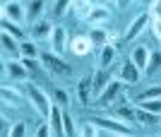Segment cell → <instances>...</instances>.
<instances>
[{
    "mask_svg": "<svg viewBox=\"0 0 161 137\" xmlns=\"http://www.w3.org/2000/svg\"><path fill=\"white\" fill-rule=\"evenodd\" d=\"M24 94L29 96V101L34 103V108L39 111V116H43V118H51V108H53V103H51L48 94H46L43 89H41L39 84L29 82V84H27V91H24Z\"/></svg>",
    "mask_w": 161,
    "mask_h": 137,
    "instance_id": "cell-1",
    "label": "cell"
},
{
    "mask_svg": "<svg viewBox=\"0 0 161 137\" xmlns=\"http://www.w3.org/2000/svg\"><path fill=\"white\" fill-rule=\"evenodd\" d=\"M39 60H41V65H43L51 75H55V77H67V75H70V65H67L55 51H51V53L43 51V53L39 55Z\"/></svg>",
    "mask_w": 161,
    "mask_h": 137,
    "instance_id": "cell-2",
    "label": "cell"
},
{
    "mask_svg": "<svg viewBox=\"0 0 161 137\" xmlns=\"http://www.w3.org/2000/svg\"><path fill=\"white\" fill-rule=\"evenodd\" d=\"M96 125H99L101 130H106L108 135H130V123H123V120H118V118H103V116H94L92 118Z\"/></svg>",
    "mask_w": 161,
    "mask_h": 137,
    "instance_id": "cell-3",
    "label": "cell"
},
{
    "mask_svg": "<svg viewBox=\"0 0 161 137\" xmlns=\"http://www.w3.org/2000/svg\"><path fill=\"white\" fill-rule=\"evenodd\" d=\"M149 24H152V12H149V10H142V12L132 19V24L128 27V31H125V43L135 41V39H137V36H140Z\"/></svg>",
    "mask_w": 161,
    "mask_h": 137,
    "instance_id": "cell-4",
    "label": "cell"
},
{
    "mask_svg": "<svg viewBox=\"0 0 161 137\" xmlns=\"http://www.w3.org/2000/svg\"><path fill=\"white\" fill-rule=\"evenodd\" d=\"M120 89H123V79H111V82L103 87V91L99 94V106H111V103L118 99V94H120Z\"/></svg>",
    "mask_w": 161,
    "mask_h": 137,
    "instance_id": "cell-5",
    "label": "cell"
},
{
    "mask_svg": "<svg viewBox=\"0 0 161 137\" xmlns=\"http://www.w3.org/2000/svg\"><path fill=\"white\" fill-rule=\"evenodd\" d=\"M51 48H53L58 55H63L67 51V31H65V27H60V24H55L53 27V34H51Z\"/></svg>",
    "mask_w": 161,
    "mask_h": 137,
    "instance_id": "cell-6",
    "label": "cell"
},
{
    "mask_svg": "<svg viewBox=\"0 0 161 137\" xmlns=\"http://www.w3.org/2000/svg\"><path fill=\"white\" fill-rule=\"evenodd\" d=\"M111 19V10H108L106 5H94V10L87 14V24H92V27H106V22Z\"/></svg>",
    "mask_w": 161,
    "mask_h": 137,
    "instance_id": "cell-7",
    "label": "cell"
},
{
    "mask_svg": "<svg viewBox=\"0 0 161 137\" xmlns=\"http://www.w3.org/2000/svg\"><path fill=\"white\" fill-rule=\"evenodd\" d=\"M0 43H3V58L5 60H12L14 55H19V41L14 36H10L7 31L0 34Z\"/></svg>",
    "mask_w": 161,
    "mask_h": 137,
    "instance_id": "cell-8",
    "label": "cell"
},
{
    "mask_svg": "<svg viewBox=\"0 0 161 137\" xmlns=\"http://www.w3.org/2000/svg\"><path fill=\"white\" fill-rule=\"evenodd\" d=\"M3 17H5V19L17 22V24L27 22V12H24V10H22V5H19V3H14V0L3 5Z\"/></svg>",
    "mask_w": 161,
    "mask_h": 137,
    "instance_id": "cell-9",
    "label": "cell"
},
{
    "mask_svg": "<svg viewBox=\"0 0 161 137\" xmlns=\"http://www.w3.org/2000/svg\"><path fill=\"white\" fill-rule=\"evenodd\" d=\"M3 70H5L7 75L12 77V79H27V72H29L27 65H24L22 60H14V58H12V60H5V63H3Z\"/></svg>",
    "mask_w": 161,
    "mask_h": 137,
    "instance_id": "cell-10",
    "label": "cell"
},
{
    "mask_svg": "<svg viewBox=\"0 0 161 137\" xmlns=\"http://www.w3.org/2000/svg\"><path fill=\"white\" fill-rule=\"evenodd\" d=\"M140 72H142V70L137 68L132 60H125V63H123V68H120V79L125 84H137V82H140Z\"/></svg>",
    "mask_w": 161,
    "mask_h": 137,
    "instance_id": "cell-11",
    "label": "cell"
},
{
    "mask_svg": "<svg viewBox=\"0 0 161 137\" xmlns=\"http://www.w3.org/2000/svg\"><path fill=\"white\" fill-rule=\"evenodd\" d=\"M92 94H94V84H92V77H84L77 84V96H80L82 106H89L92 103Z\"/></svg>",
    "mask_w": 161,
    "mask_h": 137,
    "instance_id": "cell-12",
    "label": "cell"
},
{
    "mask_svg": "<svg viewBox=\"0 0 161 137\" xmlns=\"http://www.w3.org/2000/svg\"><path fill=\"white\" fill-rule=\"evenodd\" d=\"M92 39L89 36H75L72 41H70V51H72L75 55H87L89 51H92Z\"/></svg>",
    "mask_w": 161,
    "mask_h": 137,
    "instance_id": "cell-13",
    "label": "cell"
},
{
    "mask_svg": "<svg viewBox=\"0 0 161 137\" xmlns=\"http://www.w3.org/2000/svg\"><path fill=\"white\" fill-rule=\"evenodd\" d=\"M149 55H152V51H149L147 46H135L132 53H130V60H132L140 70H144V68H147V63H149Z\"/></svg>",
    "mask_w": 161,
    "mask_h": 137,
    "instance_id": "cell-14",
    "label": "cell"
},
{
    "mask_svg": "<svg viewBox=\"0 0 161 137\" xmlns=\"http://www.w3.org/2000/svg\"><path fill=\"white\" fill-rule=\"evenodd\" d=\"M115 63V46L113 43H106V46H101V53H99V68H111Z\"/></svg>",
    "mask_w": 161,
    "mask_h": 137,
    "instance_id": "cell-15",
    "label": "cell"
},
{
    "mask_svg": "<svg viewBox=\"0 0 161 137\" xmlns=\"http://www.w3.org/2000/svg\"><path fill=\"white\" fill-rule=\"evenodd\" d=\"M0 94H3V103H10V106H22V103H24V96H22L17 89L7 87V84H3Z\"/></svg>",
    "mask_w": 161,
    "mask_h": 137,
    "instance_id": "cell-16",
    "label": "cell"
},
{
    "mask_svg": "<svg viewBox=\"0 0 161 137\" xmlns=\"http://www.w3.org/2000/svg\"><path fill=\"white\" fill-rule=\"evenodd\" d=\"M51 128H53V135H65V128H63V108H60V103H53V108H51Z\"/></svg>",
    "mask_w": 161,
    "mask_h": 137,
    "instance_id": "cell-17",
    "label": "cell"
},
{
    "mask_svg": "<svg viewBox=\"0 0 161 137\" xmlns=\"http://www.w3.org/2000/svg\"><path fill=\"white\" fill-rule=\"evenodd\" d=\"M135 116H137V123L144 125V128H149V125H156V123H159V113H152V111L142 108V106H137Z\"/></svg>",
    "mask_w": 161,
    "mask_h": 137,
    "instance_id": "cell-18",
    "label": "cell"
},
{
    "mask_svg": "<svg viewBox=\"0 0 161 137\" xmlns=\"http://www.w3.org/2000/svg\"><path fill=\"white\" fill-rule=\"evenodd\" d=\"M135 111H137V108H132V106H128V103H125V106H118V108H115L113 118H118V120H123V123H130V125H132L135 120H137Z\"/></svg>",
    "mask_w": 161,
    "mask_h": 137,
    "instance_id": "cell-19",
    "label": "cell"
},
{
    "mask_svg": "<svg viewBox=\"0 0 161 137\" xmlns=\"http://www.w3.org/2000/svg\"><path fill=\"white\" fill-rule=\"evenodd\" d=\"M51 34H53V24L48 19L34 22V36H36V39H51Z\"/></svg>",
    "mask_w": 161,
    "mask_h": 137,
    "instance_id": "cell-20",
    "label": "cell"
},
{
    "mask_svg": "<svg viewBox=\"0 0 161 137\" xmlns=\"http://www.w3.org/2000/svg\"><path fill=\"white\" fill-rule=\"evenodd\" d=\"M108 82H111V79H108V72H106L103 68H99V70L94 72V77H92V84H94V94L99 96L101 91H103V87H106Z\"/></svg>",
    "mask_w": 161,
    "mask_h": 137,
    "instance_id": "cell-21",
    "label": "cell"
},
{
    "mask_svg": "<svg viewBox=\"0 0 161 137\" xmlns=\"http://www.w3.org/2000/svg\"><path fill=\"white\" fill-rule=\"evenodd\" d=\"M89 39H92V43H96V46H106L111 36H108L106 27H92V31H89Z\"/></svg>",
    "mask_w": 161,
    "mask_h": 137,
    "instance_id": "cell-22",
    "label": "cell"
},
{
    "mask_svg": "<svg viewBox=\"0 0 161 137\" xmlns=\"http://www.w3.org/2000/svg\"><path fill=\"white\" fill-rule=\"evenodd\" d=\"M161 70V51H152V55H149V63H147V68H144V75H156Z\"/></svg>",
    "mask_w": 161,
    "mask_h": 137,
    "instance_id": "cell-23",
    "label": "cell"
},
{
    "mask_svg": "<svg viewBox=\"0 0 161 137\" xmlns=\"http://www.w3.org/2000/svg\"><path fill=\"white\" fill-rule=\"evenodd\" d=\"M3 31H7L10 36H14L17 41H24V31H22L19 24L12 22V19H5V17H3Z\"/></svg>",
    "mask_w": 161,
    "mask_h": 137,
    "instance_id": "cell-24",
    "label": "cell"
},
{
    "mask_svg": "<svg viewBox=\"0 0 161 137\" xmlns=\"http://www.w3.org/2000/svg\"><path fill=\"white\" fill-rule=\"evenodd\" d=\"M39 48L34 41H19V58H39Z\"/></svg>",
    "mask_w": 161,
    "mask_h": 137,
    "instance_id": "cell-25",
    "label": "cell"
},
{
    "mask_svg": "<svg viewBox=\"0 0 161 137\" xmlns=\"http://www.w3.org/2000/svg\"><path fill=\"white\" fill-rule=\"evenodd\" d=\"M72 7H75V12H77L80 19H87V14L94 10V3H92V0H75Z\"/></svg>",
    "mask_w": 161,
    "mask_h": 137,
    "instance_id": "cell-26",
    "label": "cell"
},
{
    "mask_svg": "<svg viewBox=\"0 0 161 137\" xmlns=\"http://www.w3.org/2000/svg\"><path fill=\"white\" fill-rule=\"evenodd\" d=\"M41 10H43V0H31L29 3V7H27V22H39V14H41Z\"/></svg>",
    "mask_w": 161,
    "mask_h": 137,
    "instance_id": "cell-27",
    "label": "cell"
},
{
    "mask_svg": "<svg viewBox=\"0 0 161 137\" xmlns=\"http://www.w3.org/2000/svg\"><path fill=\"white\" fill-rule=\"evenodd\" d=\"M137 106L152 111V113H161V99H140V103H137Z\"/></svg>",
    "mask_w": 161,
    "mask_h": 137,
    "instance_id": "cell-28",
    "label": "cell"
},
{
    "mask_svg": "<svg viewBox=\"0 0 161 137\" xmlns=\"http://www.w3.org/2000/svg\"><path fill=\"white\" fill-rule=\"evenodd\" d=\"M72 5H75V0H55V10H53L55 17H63Z\"/></svg>",
    "mask_w": 161,
    "mask_h": 137,
    "instance_id": "cell-29",
    "label": "cell"
},
{
    "mask_svg": "<svg viewBox=\"0 0 161 137\" xmlns=\"http://www.w3.org/2000/svg\"><path fill=\"white\" fill-rule=\"evenodd\" d=\"M140 99H161V84H152L140 94Z\"/></svg>",
    "mask_w": 161,
    "mask_h": 137,
    "instance_id": "cell-30",
    "label": "cell"
},
{
    "mask_svg": "<svg viewBox=\"0 0 161 137\" xmlns=\"http://www.w3.org/2000/svg\"><path fill=\"white\" fill-rule=\"evenodd\" d=\"M53 101L55 103H60V106H70V96H67V91H63V89H53Z\"/></svg>",
    "mask_w": 161,
    "mask_h": 137,
    "instance_id": "cell-31",
    "label": "cell"
},
{
    "mask_svg": "<svg viewBox=\"0 0 161 137\" xmlns=\"http://www.w3.org/2000/svg\"><path fill=\"white\" fill-rule=\"evenodd\" d=\"M63 128H65V135H75V123H72V116L63 111Z\"/></svg>",
    "mask_w": 161,
    "mask_h": 137,
    "instance_id": "cell-32",
    "label": "cell"
},
{
    "mask_svg": "<svg viewBox=\"0 0 161 137\" xmlns=\"http://www.w3.org/2000/svg\"><path fill=\"white\" fill-rule=\"evenodd\" d=\"M152 34L156 36V41H161V17H152Z\"/></svg>",
    "mask_w": 161,
    "mask_h": 137,
    "instance_id": "cell-33",
    "label": "cell"
},
{
    "mask_svg": "<svg viewBox=\"0 0 161 137\" xmlns=\"http://www.w3.org/2000/svg\"><path fill=\"white\" fill-rule=\"evenodd\" d=\"M10 135L12 137H19V135H27V123H24V120H19V123L14 125L12 130H10Z\"/></svg>",
    "mask_w": 161,
    "mask_h": 137,
    "instance_id": "cell-34",
    "label": "cell"
},
{
    "mask_svg": "<svg viewBox=\"0 0 161 137\" xmlns=\"http://www.w3.org/2000/svg\"><path fill=\"white\" fill-rule=\"evenodd\" d=\"M22 63L27 65L29 72H36V70H39V63H36V58H22Z\"/></svg>",
    "mask_w": 161,
    "mask_h": 137,
    "instance_id": "cell-35",
    "label": "cell"
},
{
    "mask_svg": "<svg viewBox=\"0 0 161 137\" xmlns=\"http://www.w3.org/2000/svg\"><path fill=\"white\" fill-rule=\"evenodd\" d=\"M36 135H39V137L53 135V128H51V125H48V123H41V125H39V130H36Z\"/></svg>",
    "mask_w": 161,
    "mask_h": 137,
    "instance_id": "cell-36",
    "label": "cell"
},
{
    "mask_svg": "<svg viewBox=\"0 0 161 137\" xmlns=\"http://www.w3.org/2000/svg\"><path fill=\"white\" fill-rule=\"evenodd\" d=\"M10 130H12V128L7 123V118H3V135H10Z\"/></svg>",
    "mask_w": 161,
    "mask_h": 137,
    "instance_id": "cell-37",
    "label": "cell"
},
{
    "mask_svg": "<svg viewBox=\"0 0 161 137\" xmlns=\"http://www.w3.org/2000/svg\"><path fill=\"white\" fill-rule=\"evenodd\" d=\"M115 3H118V7H120V10H125V7H128L132 0H115Z\"/></svg>",
    "mask_w": 161,
    "mask_h": 137,
    "instance_id": "cell-38",
    "label": "cell"
},
{
    "mask_svg": "<svg viewBox=\"0 0 161 137\" xmlns=\"http://www.w3.org/2000/svg\"><path fill=\"white\" fill-rule=\"evenodd\" d=\"M142 3H144V10H149V7H152V3H154V0H142Z\"/></svg>",
    "mask_w": 161,
    "mask_h": 137,
    "instance_id": "cell-39",
    "label": "cell"
},
{
    "mask_svg": "<svg viewBox=\"0 0 161 137\" xmlns=\"http://www.w3.org/2000/svg\"><path fill=\"white\" fill-rule=\"evenodd\" d=\"M106 3H111V0H99V5H106Z\"/></svg>",
    "mask_w": 161,
    "mask_h": 137,
    "instance_id": "cell-40",
    "label": "cell"
},
{
    "mask_svg": "<svg viewBox=\"0 0 161 137\" xmlns=\"http://www.w3.org/2000/svg\"><path fill=\"white\" fill-rule=\"evenodd\" d=\"M5 3H12V0H3V5H5Z\"/></svg>",
    "mask_w": 161,
    "mask_h": 137,
    "instance_id": "cell-41",
    "label": "cell"
}]
</instances>
